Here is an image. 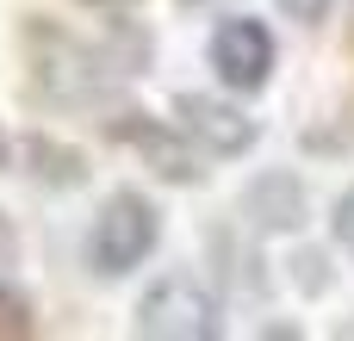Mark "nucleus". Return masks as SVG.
I'll use <instances>...</instances> for the list:
<instances>
[{
	"label": "nucleus",
	"mask_w": 354,
	"mask_h": 341,
	"mask_svg": "<svg viewBox=\"0 0 354 341\" xmlns=\"http://www.w3.org/2000/svg\"><path fill=\"white\" fill-rule=\"evenodd\" d=\"M156 242H162V211H156L137 186H124V193H112V199L100 205V217H93L87 267L106 273V280H118V273L143 267V255H149Z\"/></svg>",
	"instance_id": "1"
},
{
	"label": "nucleus",
	"mask_w": 354,
	"mask_h": 341,
	"mask_svg": "<svg viewBox=\"0 0 354 341\" xmlns=\"http://www.w3.org/2000/svg\"><path fill=\"white\" fill-rule=\"evenodd\" d=\"M131 329L149 341H212L224 323H218V298L193 280V273H162L137 311H131Z\"/></svg>",
	"instance_id": "2"
},
{
	"label": "nucleus",
	"mask_w": 354,
	"mask_h": 341,
	"mask_svg": "<svg viewBox=\"0 0 354 341\" xmlns=\"http://www.w3.org/2000/svg\"><path fill=\"white\" fill-rule=\"evenodd\" d=\"M212 68H218V81L224 87H236V93H255V87H268V75H274V31L261 25V19H224L218 31H212Z\"/></svg>",
	"instance_id": "3"
},
{
	"label": "nucleus",
	"mask_w": 354,
	"mask_h": 341,
	"mask_svg": "<svg viewBox=\"0 0 354 341\" xmlns=\"http://www.w3.org/2000/svg\"><path fill=\"white\" fill-rule=\"evenodd\" d=\"M236 211H243V224L261 230V236H292V230H305L311 199H305V180H299V174L268 168V174H255V180L236 193Z\"/></svg>",
	"instance_id": "4"
},
{
	"label": "nucleus",
	"mask_w": 354,
	"mask_h": 341,
	"mask_svg": "<svg viewBox=\"0 0 354 341\" xmlns=\"http://www.w3.org/2000/svg\"><path fill=\"white\" fill-rule=\"evenodd\" d=\"M112 137L124 143V149H137L162 180H174V186H193L205 168H199V155H193V137H187V124L180 130H168V124H156V118H143V112H124V118H112Z\"/></svg>",
	"instance_id": "5"
},
{
	"label": "nucleus",
	"mask_w": 354,
	"mask_h": 341,
	"mask_svg": "<svg viewBox=\"0 0 354 341\" xmlns=\"http://www.w3.org/2000/svg\"><path fill=\"white\" fill-rule=\"evenodd\" d=\"M174 118H180L187 137L205 143L212 155H243V149H255V137H261V124H255L243 106L218 99V93H180V99H174Z\"/></svg>",
	"instance_id": "6"
},
{
	"label": "nucleus",
	"mask_w": 354,
	"mask_h": 341,
	"mask_svg": "<svg viewBox=\"0 0 354 341\" xmlns=\"http://www.w3.org/2000/svg\"><path fill=\"white\" fill-rule=\"evenodd\" d=\"M0 335H31V304L12 286H0Z\"/></svg>",
	"instance_id": "7"
},
{
	"label": "nucleus",
	"mask_w": 354,
	"mask_h": 341,
	"mask_svg": "<svg viewBox=\"0 0 354 341\" xmlns=\"http://www.w3.org/2000/svg\"><path fill=\"white\" fill-rule=\"evenodd\" d=\"M330 230H336V242H342V249L354 255V186L342 193V199H336V211H330Z\"/></svg>",
	"instance_id": "8"
},
{
	"label": "nucleus",
	"mask_w": 354,
	"mask_h": 341,
	"mask_svg": "<svg viewBox=\"0 0 354 341\" xmlns=\"http://www.w3.org/2000/svg\"><path fill=\"white\" fill-rule=\"evenodd\" d=\"M280 12L299 25H317V19H330V0H280Z\"/></svg>",
	"instance_id": "9"
},
{
	"label": "nucleus",
	"mask_w": 354,
	"mask_h": 341,
	"mask_svg": "<svg viewBox=\"0 0 354 341\" xmlns=\"http://www.w3.org/2000/svg\"><path fill=\"white\" fill-rule=\"evenodd\" d=\"M12 261H19V230L0 217V267H12Z\"/></svg>",
	"instance_id": "10"
},
{
	"label": "nucleus",
	"mask_w": 354,
	"mask_h": 341,
	"mask_svg": "<svg viewBox=\"0 0 354 341\" xmlns=\"http://www.w3.org/2000/svg\"><path fill=\"white\" fill-rule=\"evenodd\" d=\"M87 6H131V0H87Z\"/></svg>",
	"instance_id": "11"
},
{
	"label": "nucleus",
	"mask_w": 354,
	"mask_h": 341,
	"mask_svg": "<svg viewBox=\"0 0 354 341\" xmlns=\"http://www.w3.org/2000/svg\"><path fill=\"white\" fill-rule=\"evenodd\" d=\"M0 168H6V130H0Z\"/></svg>",
	"instance_id": "12"
},
{
	"label": "nucleus",
	"mask_w": 354,
	"mask_h": 341,
	"mask_svg": "<svg viewBox=\"0 0 354 341\" xmlns=\"http://www.w3.org/2000/svg\"><path fill=\"white\" fill-rule=\"evenodd\" d=\"M187 6H199V0H187Z\"/></svg>",
	"instance_id": "13"
}]
</instances>
